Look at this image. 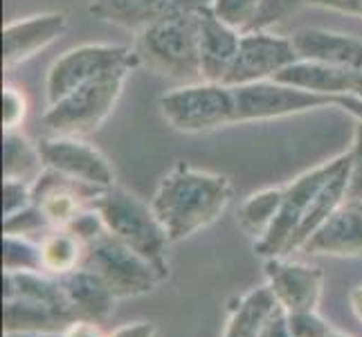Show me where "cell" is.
Returning <instances> with one entry per match:
<instances>
[{
    "instance_id": "cell-1",
    "label": "cell",
    "mask_w": 362,
    "mask_h": 337,
    "mask_svg": "<svg viewBox=\"0 0 362 337\" xmlns=\"http://www.w3.org/2000/svg\"><path fill=\"white\" fill-rule=\"evenodd\" d=\"M230 198L232 182L228 176L178 162L160 180L151 207L169 243H180L209 227L226 211Z\"/></svg>"
},
{
    "instance_id": "cell-2",
    "label": "cell",
    "mask_w": 362,
    "mask_h": 337,
    "mask_svg": "<svg viewBox=\"0 0 362 337\" xmlns=\"http://www.w3.org/2000/svg\"><path fill=\"white\" fill-rule=\"evenodd\" d=\"M88 207L97 211L99 218L104 220L106 232L113 239L129 245L137 254L153 261L160 268L169 270L165 261L169 239L151 205H146L142 198L113 184L106 187L97 198H93Z\"/></svg>"
},
{
    "instance_id": "cell-3",
    "label": "cell",
    "mask_w": 362,
    "mask_h": 337,
    "mask_svg": "<svg viewBox=\"0 0 362 337\" xmlns=\"http://www.w3.org/2000/svg\"><path fill=\"white\" fill-rule=\"evenodd\" d=\"M198 11L165 18L137 32L135 54L140 64H146L169 79L189 81L203 77L201 47H198Z\"/></svg>"
},
{
    "instance_id": "cell-4",
    "label": "cell",
    "mask_w": 362,
    "mask_h": 337,
    "mask_svg": "<svg viewBox=\"0 0 362 337\" xmlns=\"http://www.w3.org/2000/svg\"><path fill=\"white\" fill-rule=\"evenodd\" d=\"M133 68L135 64L119 66L79 85L77 90H72L70 95L47 108L43 115V124L54 135L81 137L93 133L113 112Z\"/></svg>"
},
{
    "instance_id": "cell-5",
    "label": "cell",
    "mask_w": 362,
    "mask_h": 337,
    "mask_svg": "<svg viewBox=\"0 0 362 337\" xmlns=\"http://www.w3.org/2000/svg\"><path fill=\"white\" fill-rule=\"evenodd\" d=\"M83 268L95 270L117 299H133L156 290L169 270L137 254L135 249L113 239L108 232L86 245Z\"/></svg>"
},
{
    "instance_id": "cell-6",
    "label": "cell",
    "mask_w": 362,
    "mask_h": 337,
    "mask_svg": "<svg viewBox=\"0 0 362 337\" xmlns=\"http://www.w3.org/2000/svg\"><path fill=\"white\" fill-rule=\"evenodd\" d=\"M160 110L173 129L203 133L226 124H236L234 88L218 81L185 83L160 97Z\"/></svg>"
},
{
    "instance_id": "cell-7",
    "label": "cell",
    "mask_w": 362,
    "mask_h": 337,
    "mask_svg": "<svg viewBox=\"0 0 362 337\" xmlns=\"http://www.w3.org/2000/svg\"><path fill=\"white\" fill-rule=\"evenodd\" d=\"M349 162V151L331 158L329 162H322L320 167L302 173L295 178L288 187H284V203L277 218H274L272 227L266 232L264 239L255 243V252L261 256H284L286 247H288L293 234L302 225L310 203L315 201L317 191L327 184L335 173H338Z\"/></svg>"
},
{
    "instance_id": "cell-8",
    "label": "cell",
    "mask_w": 362,
    "mask_h": 337,
    "mask_svg": "<svg viewBox=\"0 0 362 337\" xmlns=\"http://www.w3.org/2000/svg\"><path fill=\"white\" fill-rule=\"evenodd\" d=\"M131 64L137 66L140 59H137L133 49L124 45L88 43V45L72 47L66 54H61L47 72V81H45L47 104L49 106L57 104L59 99H64L72 90H77L79 85L99 77V74Z\"/></svg>"
},
{
    "instance_id": "cell-9",
    "label": "cell",
    "mask_w": 362,
    "mask_h": 337,
    "mask_svg": "<svg viewBox=\"0 0 362 337\" xmlns=\"http://www.w3.org/2000/svg\"><path fill=\"white\" fill-rule=\"evenodd\" d=\"M232 88L236 102V122L277 119L286 115H297V112L335 106V97L308 93L274 79L232 85Z\"/></svg>"
},
{
    "instance_id": "cell-10",
    "label": "cell",
    "mask_w": 362,
    "mask_h": 337,
    "mask_svg": "<svg viewBox=\"0 0 362 337\" xmlns=\"http://www.w3.org/2000/svg\"><path fill=\"white\" fill-rule=\"evenodd\" d=\"M297 49L291 36H277L268 30H250L241 34V45L236 59L226 74L223 83L226 85H245L255 81L272 79L284 68L295 64Z\"/></svg>"
},
{
    "instance_id": "cell-11",
    "label": "cell",
    "mask_w": 362,
    "mask_h": 337,
    "mask_svg": "<svg viewBox=\"0 0 362 337\" xmlns=\"http://www.w3.org/2000/svg\"><path fill=\"white\" fill-rule=\"evenodd\" d=\"M39 151L45 167L54 169L64 176L79 180L93 187H113L115 171L110 167L108 158L74 135H54L39 142Z\"/></svg>"
},
{
    "instance_id": "cell-12",
    "label": "cell",
    "mask_w": 362,
    "mask_h": 337,
    "mask_svg": "<svg viewBox=\"0 0 362 337\" xmlns=\"http://www.w3.org/2000/svg\"><path fill=\"white\" fill-rule=\"evenodd\" d=\"M266 277L272 295L286 313L317 310L324 292V272L320 268L272 256L266 264Z\"/></svg>"
},
{
    "instance_id": "cell-13",
    "label": "cell",
    "mask_w": 362,
    "mask_h": 337,
    "mask_svg": "<svg viewBox=\"0 0 362 337\" xmlns=\"http://www.w3.org/2000/svg\"><path fill=\"white\" fill-rule=\"evenodd\" d=\"M207 5H211V0H93L90 14L119 28L142 32L153 23Z\"/></svg>"
},
{
    "instance_id": "cell-14",
    "label": "cell",
    "mask_w": 362,
    "mask_h": 337,
    "mask_svg": "<svg viewBox=\"0 0 362 337\" xmlns=\"http://www.w3.org/2000/svg\"><path fill=\"white\" fill-rule=\"evenodd\" d=\"M68 28V18L61 11L34 14L14 20L3 28V66L9 70L32 59L39 49L54 43Z\"/></svg>"
},
{
    "instance_id": "cell-15",
    "label": "cell",
    "mask_w": 362,
    "mask_h": 337,
    "mask_svg": "<svg viewBox=\"0 0 362 337\" xmlns=\"http://www.w3.org/2000/svg\"><path fill=\"white\" fill-rule=\"evenodd\" d=\"M241 34L221 20L209 5L198 11V47H201V74L205 81L223 83L241 45Z\"/></svg>"
},
{
    "instance_id": "cell-16",
    "label": "cell",
    "mask_w": 362,
    "mask_h": 337,
    "mask_svg": "<svg viewBox=\"0 0 362 337\" xmlns=\"http://www.w3.org/2000/svg\"><path fill=\"white\" fill-rule=\"evenodd\" d=\"M302 249L315 256H362V203L346 201L320 225Z\"/></svg>"
},
{
    "instance_id": "cell-17",
    "label": "cell",
    "mask_w": 362,
    "mask_h": 337,
    "mask_svg": "<svg viewBox=\"0 0 362 337\" xmlns=\"http://www.w3.org/2000/svg\"><path fill=\"white\" fill-rule=\"evenodd\" d=\"M291 41L297 49L299 59L322 61V64L340 66L349 70H362V41L356 36L304 28L297 30Z\"/></svg>"
},
{
    "instance_id": "cell-18",
    "label": "cell",
    "mask_w": 362,
    "mask_h": 337,
    "mask_svg": "<svg viewBox=\"0 0 362 337\" xmlns=\"http://www.w3.org/2000/svg\"><path fill=\"white\" fill-rule=\"evenodd\" d=\"M360 70H349L340 66L322 64V61L310 59H297L295 64L284 68L279 74H274V81H281L286 85H295L308 93L327 95V97H340V95H354L358 85Z\"/></svg>"
},
{
    "instance_id": "cell-19",
    "label": "cell",
    "mask_w": 362,
    "mask_h": 337,
    "mask_svg": "<svg viewBox=\"0 0 362 337\" xmlns=\"http://www.w3.org/2000/svg\"><path fill=\"white\" fill-rule=\"evenodd\" d=\"M68 304L77 319L104 321L113 315L117 297L108 288V283L90 268H77L64 277H59Z\"/></svg>"
},
{
    "instance_id": "cell-20",
    "label": "cell",
    "mask_w": 362,
    "mask_h": 337,
    "mask_svg": "<svg viewBox=\"0 0 362 337\" xmlns=\"http://www.w3.org/2000/svg\"><path fill=\"white\" fill-rule=\"evenodd\" d=\"M70 324L72 319L36 299H3V333H64Z\"/></svg>"
},
{
    "instance_id": "cell-21",
    "label": "cell",
    "mask_w": 362,
    "mask_h": 337,
    "mask_svg": "<svg viewBox=\"0 0 362 337\" xmlns=\"http://www.w3.org/2000/svg\"><path fill=\"white\" fill-rule=\"evenodd\" d=\"M349 162H351V153H349ZM349 162L317 191L315 201L310 203L302 225H299L297 232L293 234V239H291V243H288V247H286L284 254H291V252H295V249H302V245L315 234V230L320 227V225L327 220L331 214H335V211H338L346 203Z\"/></svg>"
},
{
    "instance_id": "cell-22",
    "label": "cell",
    "mask_w": 362,
    "mask_h": 337,
    "mask_svg": "<svg viewBox=\"0 0 362 337\" xmlns=\"http://www.w3.org/2000/svg\"><path fill=\"white\" fill-rule=\"evenodd\" d=\"M279 308L281 306L277 297L272 295L270 285H261V288L250 290L232 308L223 337H261L268 321Z\"/></svg>"
},
{
    "instance_id": "cell-23",
    "label": "cell",
    "mask_w": 362,
    "mask_h": 337,
    "mask_svg": "<svg viewBox=\"0 0 362 337\" xmlns=\"http://www.w3.org/2000/svg\"><path fill=\"white\" fill-rule=\"evenodd\" d=\"M86 256V243L68 227H57L45 234L41 241V259L43 272L64 277V274L81 268Z\"/></svg>"
},
{
    "instance_id": "cell-24",
    "label": "cell",
    "mask_w": 362,
    "mask_h": 337,
    "mask_svg": "<svg viewBox=\"0 0 362 337\" xmlns=\"http://www.w3.org/2000/svg\"><path fill=\"white\" fill-rule=\"evenodd\" d=\"M45 169L39 146L30 144L18 131H5L3 137V178L34 182Z\"/></svg>"
},
{
    "instance_id": "cell-25",
    "label": "cell",
    "mask_w": 362,
    "mask_h": 337,
    "mask_svg": "<svg viewBox=\"0 0 362 337\" xmlns=\"http://www.w3.org/2000/svg\"><path fill=\"white\" fill-rule=\"evenodd\" d=\"M281 203H284L281 187L261 189L252 196H247L239 207V225L250 236H257V241L264 239L279 214Z\"/></svg>"
},
{
    "instance_id": "cell-26",
    "label": "cell",
    "mask_w": 362,
    "mask_h": 337,
    "mask_svg": "<svg viewBox=\"0 0 362 337\" xmlns=\"http://www.w3.org/2000/svg\"><path fill=\"white\" fill-rule=\"evenodd\" d=\"M3 272H43L41 243H32L28 236H3Z\"/></svg>"
},
{
    "instance_id": "cell-27",
    "label": "cell",
    "mask_w": 362,
    "mask_h": 337,
    "mask_svg": "<svg viewBox=\"0 0 362 337\" xmlns=\"http://www.w3.org/2000/svg\"><path fill=\"white\" fill-rule=\"evenodd\" d=\"M259 5H261V0H211L209 7L214 9V14L221 20L232 25L234 30L247 32L252 28Z\"/></svg>"
},
{
    "instance_id": "cell-28",
    "label": "cell",
    "mask_w": 362,
    "mask_h": 337,
    "mask_svg": "<svg viewBox=\"0 0 362 337\" xmlns=\"http://www.w3.org/2000/svg\"><path fill=\"white\" fill-rule=\"evenodd\" d=\"M306 3L308 0H261L259 11L250 30H268L274 23H281L291 14H295V11Z\"/></svg>"
},
{
    "instance_id": "cell-29",
    "label": "cell",
    "mask_w": 362,
    "mask_h": 337,
    "mask_svg": "<svg viewBox=\"0 0 362 337\" xmlns=\"http://www.w3.org/2000/svg\"><path fill=\"white\" fill-rule=\"evenodd\" d=\"M45 227H49V223H47L45 214L36 203H32L30 207H25L23 211H18V214L3 220V232L5 234H16V236H30V234L41 232Z\"/></svg>"
},
{
    "instance_id": "cell-30",
    "label": "cell",
    "mask_w": 362,
    "mask_h": 337,
    "mask_svg": "<svg viewBox=\"0 0 362 337\" xmlns=\"http://www.w3.org/2000/svg\"><path fill=\"white\" fill-rule=\"evenodd\" d=\"M28 115V97L16 85H3V129L18 131Z\"/></svg>"
},
{
    "instance_id": "cell-31",
    "label": "cell",
    "mask_w": 362,
    "mask_h": 337,
    "mask_svg": "<svg viewBox=\"0 0 362 337\" xmlns=\"http://www.w3.org/2000/svg\"><path fill=\"white\" fill-rule=\"evenodd\" d=\"M34 203L32 198V182L3 178V218H9L30 207Z\"/></svg>"
},
{
    "instance_id": "cell-32",
    "label": "cell",
    "mask_w": 362,
    "mask_h": 337,
    "mask_svg": "<svg viewBox=\"0 0 362 337\" xmlns=\"http://www.w3.org/2000/svg\"><path fill=\"white\" fill-rule=\"evenodd\" d=\"M288 319V329L293 337H327L333 326L317 315V310H308V313H286Z\"/></svg>"
},
{
    "instance_id": "cell-33",
    "label": "cell",
    "mask_w": 362,
    "mask_h": 337,
    "mask_svg": "<svg viewBox=\"0 0 362 337\" xmlns=\"http://www.w3.org/2000/svg\"><path fill=\"white\" fill-rule=\"evenodd\" d=\"M349 153H351V162H349L346 201L362 203V122H358V126H356L354 146L349 148Z\"/></svg>"
},
{
    "instance_id": "cell-34",
    "label": "cell",
    "mask_w": 362,
    "mask_h": 337,
    "mask_svg": "<svg viewBox=\"0 0 362 337\" xmlns=\"http://www.w3.org/2000/svg\"><path fill=\"white\" fill-rule=\"evenodd\" d=\"M108 337H158V329L151 321H131L115 329Z\"/></svg>"
},
{
    "instance_id": "cell-35",
    "label": "cell",
    "mask_w": 362,
    "mask_h": 337,
    "mask_svg": "<svg viewBox=\"0 0 362 337\" xmlns=\"http://www.w3.org/2000/svg\"><path fill=\"white\" fill-rule=\"evenodd\" d=\"M61 337H108L102 333V329L97 326V321L88 319H74L70 326L61 333Z\"/></svg>"
},
{
    "instance_id": "cell-36",
    "label": "cell",
    "mask_w": 362,
    "mask_h": 337,
    "mask_svg": "<svg viewBox=\"0 0 362 337\" xmlns=\"http://www.w3.org/2000/svg\"><path fill=\"white\" fill-rule=\"evenodd\" d=\"M308 5L335 9V11H342V14H354V16H360V11H362V0H308Z\"/></svg>"
},
{
    "instance_id": "cell-37",
    "label": "cell",
    "mask_w": 362,
    "mask_h": 337,
    "mask_svg": "<svg viewBox=\"0 0 362 337\" xmlns=\"http://www.w3.org/2000/svg\"><path fill=\"white\" fill-rule=\"evenodd\" d=\"M261 337H293L291 329H288V319H286V310L279 308L277 313L272 315V319L268 321V326L261 333Z\"/></svg>"
},
{
    "instance_id": "cell-38",
    "label": "cell",
    "mask_w": 362,
    "mask_h": 337,
    "mask_svg": "<svg viewBox=\"0 0 362 337\" xmlns=\"http://www.w3.org/2000/svg\"><path fill=\"white\" fill-rule=\"evenodd\" d=\"M335 106H340L342 110L351 112V115L362 122V97H356V95H340L335 97Z\"/></svg>"
},
{
    "instance_id": "cell-39",
    "label": "cell",
    "mask_w": 362,
    "mask_h": 337,
    "mask_svg": "<svg viewBox=\"0 0 362 337\" xmlns=\"http://www.w3.org/2000/svg\"><path fill=\"white\" fill-rule=\"evenodd\" d=\"M349 304H351L356 319L362 324V285H358V288L351 290V295H349Z\"/></svg>"
},
{
    "instance_id": "cell-40",
    "label": "cell",
    "mask_w": 362,
    "mask_h": 337,
    "mask_svg": "<svg viewBox=\"0 0 362 337\" xmlns=\"http://www.w3.org/2000/svg\"><path fill=\"white\" fill-rule=\"evenodd\" d=\"M3 337H61V333H5Z\"/></svg>"
},
{
    "instance_id": "cell-41",
    "label": "cell",
    "mask_w": 362,
    "mask_h": 337,
    "mask_svg": "<svg viewBox=\"0 0 362 337\" xmlns=\"http://www.w3.org/2000/svg\"><path fill=\"white\" fill-rule=\"evenodd\" d=\"M327 337H354V335H349V333H342V331H335V329H333Z\"/></svg>"
},
{
    "instance_id": "cell-42",
    "label": "cell",
    "mask_w": 362,
    "mask_h": 337,
    "mask_svg": "<svg viewBox=\"0 0 362 337\" xmlns=\"http://www.w3.org/2000/svg\"><path fill=\"white\" fill-rule=\"evenodd\" d=\"M360 16H362V11H360Z\"/></svg>"
}]
</instances>
